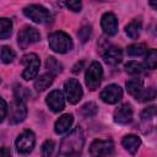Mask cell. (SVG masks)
Here are the masks:
<instances>
[{"mask_svg": "<svg viewBox=\"0 0 157 157\" xmlns=\"http://www.w3.org/2000/svg\"><path fill=\"white\" fill-rule=\"evenodd\" d=\"M91 33H92L91 27H90V26H83V27L78 31L77 36H78V38L81 39V42H82V43H85V42H87V40L90 39Z\"/></svg>", "mask_w": 157, "mask_h": 157, "instance_id": "obj_32", "label": "cell"}, {"mask_svg": "<svg viewBox=\"0 0 157 157\" xmlns=\"http://www.w3.org/2000/svg\"><path fill=\"white\" fill-rule=\"evenodd\" d=\"M64 91L66 94L67 101L71 104H76L81 101L82 96H83V91L82 87L80 85V82L76 78H69L67 81H65L64 83Z\"/></svg>", "mask_w": 157, "mask_h": 157, "instance_id": "obj_8", "label": "cell"}, {"mask_svg": "<svg viewBox=\"0 0 157 157\" xmlns=\"http://www.w3.org/2000/svg\"><path fill=\"white\" fill-rule=\"evenodd\" d=\"M101 26L107 36H114L118 32V20L114 13L105 12L101 18Z\"/></svg>", "mask_w": 157, "mask_h": 157, "instance_id": "obj_14", "label": "cell"}, {"mask_svg": "<svg viewBox=\"0 0 157 157\" xmlns=\"http://www.w3.org/2000/svg\"><path fill=\"white\" fill-rule=\"evenodd\" d=\"M39 39H40L39 32H38L34 27H31V26H25V27L18 32V36H17L18 45H20L22 49H26L27 47H29L31 44L38 42Z\"/></svg>", "mask_w": 157, "mask_h": 157, "instance_id": "obj_9", "label": "cell"}, {"mask_svg": "<svg viewBox=\"0 0 157 157\" xmlns=\"http://www.w3.org/2000/svg\"><path fill=\"white\" fill-rule=\"evenodd\" d=\"M114 121L121 125H126L132 120V108L129 103H124L114 110Z\"/></svg>", "mask_w": 157, "mask_h": 157, "instance_id": "obj_12", "label": "cell"}, {"mask_svg": "<svg viewBox=\"0 0 157 157\" xmlns=\"http://www.w3.org/2000/svg\"><path fill=\"white\" fill-rule=\"evenodd\" d=\"M136 101L139 102H147V101H152L156 97V90L153 87H148V88H141L136 96H134Z\"/></svg>", "mask_w": 157, "mask_h": 157, "instance_id": "obj_21", "label": "cell"}, {"mask_svg": "<svg viewBox=\"0 0 157 157\" xmlns=\"http://www.w3.org/2000/svg\"><path fill=\"white\" fill-rule=\"evenodd\" d=\"M90 153L92 157H113L114 144L110 139L94 140L90 146Z\"/></svg>", "mask_w": 157, "mask_h": 157, "instance_id": "obj_5", "label": "cell"}, {"mask_svg": "<svg viewBox=\"0 0 157 157\" xmlns=\"http://www.w3.org/2000/svg\"><path fill=\"white\" fill-rule=\"evenodd\" d=\"M83 65H85V61H80V63H76V64L74 65V67H72V72H74V74H77V72H80V71H81V69L83 67Z\"/></svg>", "mask_w": 157, "mask_h": 157, "instance_id": "obj_35", "label": "cell"}, {"mask_svg": "<svg viewBox=\"0 0 157 157\" xmlns=\"http://www.w3.org/2000/svg\"><path fill=\"white\" fill-rule=\"evenodd\" d=\"M145 66L137 61H129L126 65H125V71L130 75H139L144 71Z\"/></svg>", "mask_w": 157, "mask_h": 157, "instance_id": "obj_29", "label": "cell"}, {"mask_svg": "<svg viewBox=\"0 0 157 157\" xmlns=\"http://www.w3.org/2000/svg\"><path fill=\"white\" fill-rule=\"evenodd\" d=\"M53 151H54V141L53 140H45L44 144L42 145V150H40L42 157H52Z\"/></svg>", "mask_w": 157, "mask_h": 157, "instance_id": "obj_30", "label": "cell"}, {"mask_svg": "<svg viewBox=\"0 0 157 157\" xmlns=\"http://www.w3.org/2000/svg\"><path fill=\"white\" fill-rule=\"evenodd\" d=\"M121 97H123V90L120 88V86H118L115 83L108 85L101 92V99L108 104H114V103L119 102L121 99Z\"/></svg>", "mask_w": 157, "mask_h": 157, "instance_id": "obj_11", "label": "cell"}, {"mask_svg": "<svg viewBox=\"0 0 157 157\" xmlns=\"http://www.w3.org/2000/svg\"><path fill=\"white\" fill-rule=\"evenodd\" d=\"M142 85L144 82L141 78H131L126 82V90L131 96H136L137 92L142 88Z\"/></svg>", "mask_w": 157, "mask_h": 157, "instance_id": "obj_26", "label": "cell"}, {"mask_svg": "<svg viewBox=\"0 0 157 157\" xmlns=\"http://www.w3.org/2000/svg\"><path fill=\"white\" fill-rule=\"evenodd\" d=\"M7 113L10 124H18L23 121L27 115L26 103L18 99H13V102L10 104V108H7Z\"/></svg>", "mask_w": 157, "mask_h": 157, "instance_id": "obj_10", "label": "cell"}, {"mask_svg": "<svg viewBox=\"0 0 157 157\" xmlns=\"http://www.w3.org/2000/svg\"><path fill=\"white\" fill-rule=\"evenodd\" d=\"M121 145L124 146V148L131 153V155H135L139 150V147L141 146V140L140 137H137L136 135H132V134H129V135H125L121 140Z\"/></svg>", "mask_w": 157, "mask_h": 157, "instance_id": "obj_16", "label": "cell"}, {"mask_svg": "<svg viewBox=\"0 0 157 157\" xmlns=\"http://www.w3.org/2000/svg\"><path fill=\"white\" fill-rule=\"evenodd\" d=\"M53 80H54V76L45 72L43 75H40L39 77H37V80L34 81V87L37 91L42 92L44 90H47L52 83H53Z\"/></svg>", "mask_w": 157, "mask_h": 157, "instance_id": "obj_19", "label": "cell"}, {"mask_svg": "<svg viewBox=\"0 0 157 157\" xmlns=\"http://www.w3.org/2000/svg\"><path fill=\"white\" fill-rule=\"evenodd\" d=\"M66 6L74 11V12H80L81 9H82V2L81 1H67L66 2Z\"/></svg>", "mask_w": 157, "mask_h": 157, "instance_id": "obj_33", "label": "cell"}, {"mask_svg": "<svg viewBox=\"0 0 157 157\" xmlns=\"http://www.w3.org/2000/svg\"><path fill=\"white\" fill-rule=\"evenodd\" d=\"M103 59L109 65H118L123 60V52L118 47H108L103 53Z\"/></svg>", "mask_w": 157, "mask_h": 157, "instance_id": "obj_15", "label": "cell"}, {"mask_svg": "<svg viewBox=\"0 0 157 157\" xmlns=\"http://www.w3.org/2000/svg\"><path fill=\"white\" fill-rule=\"evenodd\" d=\"M85 145V135L80 126L72 129L63 137L56 157H81Z\"/></svg>", "mask_w": 157, "mask_h": 157, "instance_id": "obj_1", "label": "cell"}, {"mask_svg": "<svg viewBox=\"0 0 157 157\" xmlns=\"http://www.w3.org/2000/svg\"><path fill=\"white\" fill-rule=\"evenodd\" d=\"M34 144H36V136L33 134V131L31 130H25L22 131L16 141H15V145H16V150L18 153H22V155H27L29 153L33 147H34Z\"/></svg>", "mask_w": 157, "mask_h": 157, "instance_id": "obj_7", "label": "cell"}, {"mask_svg": "<svg viewBox=\"0 0 157 157\" xmlns=\"http://www.w3.org/2000/svg\"><path fill=\"white\" fill-rule=\"evenodd\" d=\"M125 32L126 34L131 38V39H137L141 32V20H132L126 27H125Z\"/></svg>", "mask_w": 157, "mask_h": 157, "instance_id": "obj_20", "label": "cell"}, {"mask_svg": "<svg viewBox=\"0 0 157 157\" xmlns=\"http://www.w3.org/2000/svg\"><path fill=\"white\" fill-rule=\"evenodd\" d=\"M147 53V48L145 44H131L126 48V54L130 56H141Z\"/></svg>", "mask_w": 157, "mask_h": 157, "instance_id": "obj_24", "label": "cell"}, {"mask_svg": "<svg viewBox=\"0 0 157 157\" xmlns=\"http://www.w3.org/2000/svg\"><path fill=\"white\" fill-rule=\"evenodd\" d=\"M0 157H11V151L7 147L0 148Z\"/></svg>", "mask_w": 157, "mask_h": 157, "instance_id": "obj_36", "label": "cell"}, {"mask_svg": "<svg viewBox=\"0 0 157 157\" xmlns=\"http://www.w3.org/2000/svg\"><path fill=\"white\" fill-rule=\"evenodd\" d=\"M74 123V117L72 114H63L56 121H55V125H54V130L56 134H64L66 131H69V129L71 128Z\"/></svg>", "mask_w": 157, "mask_h": 157, "instance_id": "obj_17", "label": "cell"}, {"mask_svg": "<svg viewBox=\"0 0 157 157\" xmlns=\"http://www.w3.org/2000/svg\"><path fill=\"white\" fill-rule=\"evenodd\" d=\"M21 63L25 65V70L22 72V78H25L26 81H29L32 78H36L38 70H39V58L37 56V54L34 53H29L22 56Z\"/></svg>", "mask_w": 157, "mask_h": 157, "instance_id": "obj_4", "label": "cell"}, {"mask_svg": "<svg viewBox=\"0 0 157 157\" xmlns=\"http://www.w3.org/2000/svg\"><path fill=\"white\" fill-rule=\"evenodd\" d=\"M48 43H49V47L55 53H59V54H65L72 49L71 37L63 31L50 33L48 37Z\"/></svg>", "mask_w": 157, "mask_h": 157, "instance_id": "obj_2", "label": "cell"}, {"mask_svg": "<svg viewBox=\"0 0 157 157\" xmlns=\"http://www.w3.org/2000/svg\"><path fill=\"white\" fill-rule=\"evenodd\" d=\"M6 115H7V104L2 98H0V123L6 118Z\"/></svg>", "mask_w": 157, "mask_h": 157, "instance_id": "obj_34", "label": "cell"}, {"mask_svg": "<svg viewBox=\"0 0 157 157\" xmlns=\"http://www.w3.org/2000/svg\"><path fill=\"white\" fill-rule=\"evenodd\" d=\"M45 67H47V70H48V74H50V75H53V76L58 75V74L61 72V70H63L61 64H60L55 58H53V56H49V58L47 59Z\"/></svg>", "mask_w": 157, "mask_h": 157, "instance_id": "obj_22", "label": "cell"}, {"mask_svg": "<svg viewBox=\"0 0 157 157\" xmlns=\"http://www.w3.org/2000/svg\"><path fill=\"white\" fill-rule=\"evenodd\" d=\"M97 112H98V108H97V104L94 102H87L81 107V114L86 118L94 117L97 114Z\"/></svg>", "mask_w": 157, "mask_h": 157, "instance_id": "obj_27", "label": "cell"}, {"mask_svg": "<svg viewBox=\"0 0 157 157\" xmlns=\"http://www.w3.org/2000/svg\"><path fill=\"white\" fill-rule=\"evenodd\" d=\"M27 96H28V91L26 90V87H23L21 85H16L15 86V99L26 102Z\"/></svg>", "mask_w": 157, "mask_h": 157, "instance_id": "obj_31", "label": "cell"}, {"mask_svg": "<svg viewBox=\"0 0 157 157\" xmlns=\"http://www.w3.org/2000/svg\"><path fill=\"white\" fill-rule=\"evenodd\" d=\"M102 77H103V69L102 65L98 61H93L91 63L90 67L86 71V86L88 87V90L94 91L98 88V86L102 82Z\"/></svg>", "mask_w": 157, "mask_h": 157, "instance_id": "obj_6", "label": "cell"}, {"mask_svg": "<svg viewBox=\"0 0 157 157\" xmlns=\"http://www.w3.org/2000/svg\"><path fill=\"white\" fill-rule=\"evenodd\" d=\"M16 56V53L13 52V49H11L10 47L7 45H4L1 49H0V59L4 64H10L13 61Z\"/></svg>", "mask_w": 157, "mask_h": 157, "instance_id": "obj_25", "label": "cell"}, {"mask_svg": "<svg viewBox=\"0 0 157 157\" xmlns=\"http://www.w3.org/2000/svg\"><path fill=\"white\" fill-rule=\"evenodd\" d=\"M12 32V22L9 18H0V39H6Z\"/></svg>", "mask_w": 157, "mask_h": 157, "instance_id": "obj_23", "label": "cell"}, {"mask_svg": "<svg viewBox=\"0 0 157 157\" xmlns=\"http://www.w3.org/2000/svg\"><path fill=\"white\" fill-rule=\"evenodd\" d=\"M23 13L36 23H47L52 21V13L42 5H28L23 9Z\"/></svg>", "mask_w": 157, "mask_h": 157, "instance_id": "obj_3", "label": "cell"}, {"mask_svg": "<svg viewBox=\"0 0 157 157\" xmlns=\"http://www.w3.org/2000/svg\"><path fill=\"white\" fill-rule=\"evenodd\" d=\"M156 65H157V52L156 49H150L145 59V67L153 70L156 69Z\"/></svg>", "mask_w": 157, "mask_h": 157, "instance_id": "obj_28", "label": "cell"}, {"mask_svg": "<svg viewBox=\"0 0 157 157\" xmlns=\"http://www.w3.org/2000/svg\"><path fill=\"white\" fill-rule=\"evenodd\" d=\"M140 118H141V130L144 128H148L147 131L150 132V130H152V128L148 125V123H151L153 125V120L156 118V107L152 105V107H148V108L144 109L141 112Z\"/></svg>", "mask_w": 157, "mask_h": 157, "instance_id": "obj_18", "label": "cell"}, {"mask_svg": "<svg viewBox=\"0 0 157 157\" xmlns=\"http://www.w3.org/2000/svg\"><path fill=\"white\" fill-rule=\"evenodd\" d=\"M48 107L54 112V113H59L64 109L65 107V101H64V96L61 93V91L59 90H54L52 91L45 99Z\"/></svg>", "mask_w": 157, "mask_h": 157, "instance_id": "obj_13", "label": "cell"}]
</instances>
